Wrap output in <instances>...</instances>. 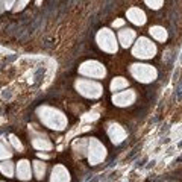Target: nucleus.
Instances as JSON below:
<instances>
[{"label": "nucleus", "mask_w": 182, "mask_h": 182, "mask_svg": "<svg viewBox=\"0 0 182 182\" xmlns=\"http://www.w3.org/2000/svg\"><path fill=\"white\" fill-rule=\"evenodd\" d=\"M17 175H18V178L23 179V181H26V179L31 178V170H29V165H27L26 161L18 162V165H17Z\"/></svg>", "instance_id": "f257e3e1"}, {"label": "nucleus", "mask_w": 182, "mask_h": 182, "mask_svg": "<svg viewBox=\"0 0 182 182\" xmlns=\"http://www.w3.org/2000/svg\"><path fill=\"white\" fill-rule=\"evenodd\" d=\"M5 150H6V149H5V144H3V143H0V158H5V156H9L8 153H5Z\"/></svg>", "instance_id": "7ed1b4c3"}, {"label": "nucleus", "mask_w": 182, "mask_h": 182, "mask_svg": "<svg viewBox=\"0 0 182 182\" xmlns=\"http://www.w3.org/2000/svg\"><path fill=\"white\" fill-rule=\"evenodd\" d=\"M0 171H2L5 176L11 178L12 173H14V167H12V164L9 162V161H5V162H2V164H0Z\"/></svg>", "instance_id": "f03ea898"}]
</instances>
